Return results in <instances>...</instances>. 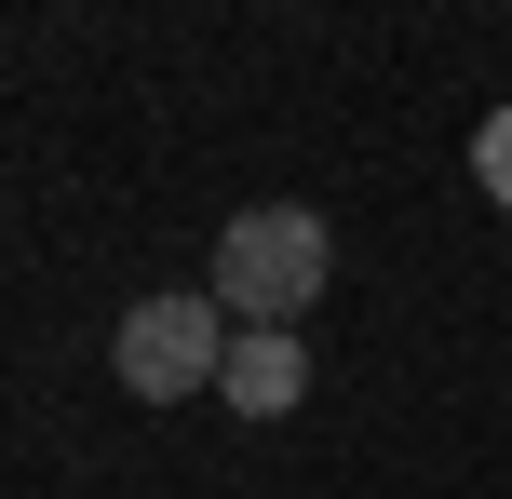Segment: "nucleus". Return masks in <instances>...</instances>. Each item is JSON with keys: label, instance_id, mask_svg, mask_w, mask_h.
<instances>
[{"label": "nucleus", "instance_id": "nucleus-1", "mask_svg": "<svg viewBox=\"0 0 512 499\" xmlns=\"http://www.w3.org/2000/svg\"><path fill=\"white\" fill-rule=\"evenodd\" d=\"M324 270H337V243H324V216H310V203H243L230 230H216L203 297H216L230 324H297L310 297H324Z\"/></svg>", "mask_w": 512, "mask_h": 499}, {"label": "nucleus", "instance_id": "nucleus-2", "mask_svg": "<svg viewBox=\"0 0 512 499\" xmlns=\"http://www.w3.org/2000/svg\"><path fill=\"white\" fill-rule=\"evenodd\" d=\"M108 365H122L135 405H189V392L230 378V311H216V297H135L122 338H108Z\"/></svg>", "mask_w": 512, "mask_h": 499}, {"label": "nucleus", "instance_id": "nucleus-3", "mask_svg": "<svg viewBox=\"0 0 512 499\" xmlns=\"http://www.w3.org/2000/svg\"><path fill=\"white\" fill-rule=\"evenodd\" d=\"M216 405H230V419H297V405H310V351H297V324H243V338H230V378H216Z\"/></svg>", "mask_w": 512, "mask_h": 499}, {"label": "nucleus", "instance_id": "nucleus-4", "mask_svg": "<svg viewBox=\"0 0 512 499\" xmlns=\"http://www.w3.org/2000/svg\"><path fill=\"white\" fill-rule=\"evenodd\" d=\"M472 189H486V203L512 216V95L486 108V122H472Z\"/></svg>", "mask_w": 512, "mask_h": 499}]
</instances>
